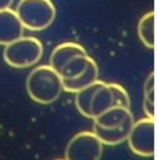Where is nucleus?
I'll return each instance as SVG.
<instances>
[{"instance_id":"obj_1","label":"nucleus","mask_w":157,"mask_h":160,"mask_svg":"<svg viewBox=\"0 0 157 160\" xmlns=\"http://www.w3.org/2000/svg\"><path fill=\"white\" fill-rule=\"evenodd\" d=\"M26 91L36 104L50 105L62 94V79L50 65H39L29 72L26 79Z\"/></svg>"},{"instance_id":"obj_2","label":"nucleus","mask_w":157,"mask_h":160,"mask_svg":"<svg viewBox=\"0 0 157 160\" xmlns=\"http://www.w3.org/2000/svg\"><path fill=\"white\" fill-rule=\"evenodd\" d=\"M14 11L22 26L32 32L47 29L56 17L55 6L51 0H19Z\"/></svg>"},{"instance_id":"obj_3","label":"nucleus","mask_w":157,"mask_h":160,"mask_svg":"<svg viewBox=\"0 0 157 160\" xmlns=\"http://www.w3.org/2000/svg\"><path fill=\"white\" fill-rule=\"evenodd\" d=\"M43 57V44L35 36H21L8 43L3 50L6 64L17 69L35 66Z\"/></svg>"},{"instance_id":"obj_4","label":"nucleus","mask_w":157,"mask_h":160,"mask_svg":"<svg viewBox=\"0 0 157 160\" xmlns=\"http://www.w3.org/2000/svg\"><path fill=\"white\" fill-rule=\"evenodd\" d=\"M155 130L156 123L153 118H143L134 122L125 141L130 149L142 158H152L155 155Z\"/></svg>"},{"instance_id":"obj_5","label":"nucleus","mask_w":157,"mask_h":160,"mask_svg":"<svg viewBox=\"0 0 157 160\" xmlns=\"http://www.w3.org/2000/svg\"><path fill=\"white\" fill-rule=\"evenodd\" d=\"M125 106L130 108L131 101H130V95L127 90L123 86L117 84V83H106L103 82L101 87L95 91L94 97L91 101V119L99 116L101 113L110 109L112 106Z\"/></svg>"},{"instance_id":"obj_6","label":"nucleus","mask_w":157,"mask_h":160,"mask_svg":"<svg viewBox=\"0 0 157 160\" xmlns=\"http://www.w3.org/2000/svg\"><path fill=\"white\" fill-rule=\"evenodd\" d=\"M103 144L92 131L73 135L65 149V160H101Z\"/></svg>"},{"instance_id":"obj_7","label":"nucleus","mask_w":157,"mask_h":160,"mask_svg":"<svg viewBox=\"0 0 157 160\" xmlns=\"http://www.w3.org/2000/svg\"><path fill=\"white\" fill-rule=\"evenodd\" d=\"M25 28L12 8L0 11V46H6L24 36Z\"/></svg>"},{"instance_id":"obj_8","label":"nucleus","mask_w":157,"mask_h":160,"mask_svg":"<svg viewBox=\"0 0 157 160\" xmlns=\"http://www.w3.org/2000/svg\"><path fill=\"white\" fill-rule=\"evenodd\" d=\"M134 122H135V120H134V118H131V119L125 120L124 123H121L120 126L108 127V128L94 124L92 126V132L98 137V139L103 145L115 146V145H119V144H121V142H124L127 139Z\"/></svg>"},{"instance_id":"obj_9","label":"nucleus","mask_w":157,"mask_h":160,"mask_svg":"<svg viewBox=\"0 0 157 160\" xmlns=\"http://www.w3.org/2000/svg\"><path fill=\"white\" fill-rule=\"evenodd\" d=\"M83 54H87V51L81 44H79V43H75V42L61 43V44H58L54 50H52L51 55H50V64L48 65L59 73V71L62 69V66L65 65L69 59H72L73 57H76V55H83Z\"/></svg>"},{"instance_id":"obj_10","label":"nucleus","mask_w":157,"mask_h":160,"mask_svg":"<svg viewBox=\"0 0 157 160\" xmlns=\"http://www.w3.org/2000/svg\"><path fill=\"white\" fill-rule=\"evenodd\" d=\"M134 118L132 112L130 111V108H125V106H112L110 109L105 111L103 113H101L99 116L92 119L94 124L101 126V127H116V126H120L121 123H124L125 120Z\"/></svg>"},{"instance_id":"obj_11","label":"nucleus","mask_w":157,"mask_h":160,"mask_svg":"<svg viewBox=\"0 0 157 160\" xmlns=\"http://www.w3.org/2000/svg\"><path fill=\"white\" fill-rule=\"evenodd\" d=\"M99 76V69L98 65H96L95 59L90 64V66L86 69L79 78L76 79H71V80H62V86H63V91H68V92H77L79 90L87 87L88 84L94 83L95 80H98Z\"/></svg>"},{"instance_id":"obj_12","label":"nucleus","mask_w":157,"mask_h":160,"mask_svg":"<svg viewBox=\"0 0 157 160\" xmlns=\"http://www.w3.org/2000/svg\"><path fill=\"white\" fill-rule=\"evenodd\" d=\"M92 61H94V58H91L88 54L73 57L72 59H69V61L62 66V69L59 71V76H61L62 80H71V79L79 78V76L88 68Z\"/></svg>"},{"instance_id":"obj_13","label":"nucleus","mask_w":157,"mask_h":160,"mask_svg":"<svg viewBox=\"0 0 157 160\" xmlns=\"http://www.w3.org/2000/svg\"><path fill=\"white\" fill-rule=\"evenodd\" d=\"M102 80H95L94 83L88 84L87 87L79 90L76 94V98H75V104H76V108L77 111L81 113L84 118L87 119H91V112H90V108H91V101H92V97H94L95 91L101 87L102 84Z\"/></svg>"},{"instance_id":"obj_14","label":"nucleus","mask_w":157,"mask_h":160,"mask_svg":"<svg viewBox=\"0 0 157 160\" xmlns=\"http://www.w3.org/2000/svg\"><path fill=\"white\" fill-rule=\"evenodd\" d=\"M155 22H156L155 12L150 11V12H146L145 15H142V18L138 22V26H136V32H138L141 42L143 43V46H146L150 50L155 48V42H156Z\"/></svg>"},{"instance_id":"obj_15","label":"nucleus","mask_w":157,"mask_h":160,"mask_svg":"<svg viewBox=\"0 0 157 160\" xmlns=\"http://www.w3.org/2000/svg\"><path fill=\"white\" fill-rule=\"evenodd\" d=\"M143 111L148 118L155 119V72H150L143 90Z\"/></svg>"},{"instance_id":"obj_16","label":"nucleus","mask_w":157,"mask_h":160,"mask_svg":"<svg viewBox=\"0 0 157 160\" xmlns=\"http://www.w3.org/2000/svg\"><path fill=\"white\" fill-rule=\"evenodd\" d=\"M12 4H14V0H0V11L6 8H11Z\"/></svg>"},{"instance_id":"obj_17","label":"nucleus","mask_w":157,"mask_h":160,"mask_svg":"<svg viewBox=\"0 0 157 160\" xmlns=\"http://www.w3.org/2000/svg\"><path fill=\"white\" fill-rule=\"evenodd\" d=\"M55 160H65V159H55Z\"/></svg>"}]
</instances>
